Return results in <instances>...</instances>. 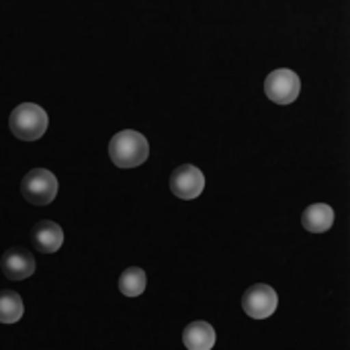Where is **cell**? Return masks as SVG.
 Returning a JSON list of instances; mask_svg holds the SVG:
<instances>
[{
	"label": "cell",
	"mask_w": 350,
	"mask_h": 350,
	"mask_svg": "<svg viewBox=\"0 0 350 350\" xmlns=\"http://www.w3.org/2000/svg\"><path fill=\"white\" fill-rule=\"evenodd\" d=\"M183 345L187 350H211L215 347V330L207 322H191L183 330Z\"/></svg>",
	"instance_id": "30bf717a"
},
{
	"label": "cell",
	"mask_w": 350,
	"mask_h": 350,
	"mask_svg": "<svg viewBox=\"0 0 350 350\" xmlns=\"http://www.w3.org/2000/svg\"><path fill=\"white\" fill-rule=\"evenodd\" d=\"M277 306H279L277 291L267 283H256L248 287L242 297V310L252 320H267L277 312Z\"/></svg>",
	"instance_id": "5b68a950"
},
{
	"label": "cell",
	"mask_w": 350,
	"mask_h": 350,
	"mask_svg": "<svg viewBox=\"0 0 350 350\" xmlns=\"http://www.w3.org/2000/svg\"><path fill=\"white\" fill-rule=\"evenodd\" d=\"M47 125H49L47 113L43 111V107L35 103L18 105L8 117V127L12 135L23 142H37L47 131Z\"/></svg>",
	"instance_id": "7a4b0ae2"
},
{
	"label": "cell",
	"mask_w": 350,
	"mask_h": 350,
	"mask_svg": "<svg viewBox=\"0 0 350 350\" xmlns=\"http://www.w3.org/2000/svg\"><path fill=\"white\" fill-rule=\"evenodd\" d=\"M31 244L35 246V250L43 254L57 252L64 244V232L55 221L49 219L37 221L31 230Z\"/></svg>",
	"instance_id": "ba28073f"
},
{
	"label": "cell",
	"mask_w": 350,
	"mask_h": 350,
	"mask_svg": "<svg viewBox=\"0 0 350 350\" xmlns=\"http://www.w3.org/2000/svg\"><path fill=\"white\" fill-rule=\"evenodd\" d=\"M25 314V304L14 291H0V324H16Z\"/></svg>",
	"instance_id": "8fae6325"
},
{
	"label": "cell",
	"mask_w": 350,
	"mask_h": 350,
	"mask_svg": "<svg viewBox=\"0 0 350 350\" xmlns=\"http://www.w3.org/2000/svg\"><path fill=\"white\" fill-rule=\"evenodd\" d=\"M334 224V209L326 203H314L301 213V226L312 234H324Z\"/></svg>",
	"instance_id": "9c48e42d"
},
{
	"label": "cell",
	"mask_w": 350,
	"mask_h": 350,
	"mask_svg": "<svg viewBox=\"0 0 350 350\" xmlns=\"http://www.w3.org/2000/svg\"><path fill=\"white\" fill-rule=\"evenodd\" d=\"M299 92H301V80H299L297 72H293L289 68L273 70L265 78V94L277 105L295 103Z\"/></svg>",
	"instance_id": "277c9868"
},
{
	"label": "cell",
	"mask_w": 350,
	"mask_h": 350,
	"mask_svg": "<svg viewBox=\"0 0 350 350\" xmlns=\"http://www.w3.org/2000/svg\"><path fill=\"white\" fill-rule=\"evenodd\" d=\"M146 273L139 267H129L119 277V291L125 297H137L146 291Z\"/></svg>",
	"instance_id": "7c38bea8"
},
{
	"label": "cell",
	"mask_w": 350,
	"mask_h": 350,
	"mask_svg": "<svg viewBox=\"0 0 350 350\" xmlns=\"http://www.w3.org/2000/svg\"><path fill=\"white\" fill-rule=\"evenodd\" d=\"M0 269H2L6 279L23 281V279H29L35 273V258H33V254L29 250H25L21 246H14V248H8L2 254Z\"/></svg>",
	"instance_id": "52a82bcc"
},
{
	"label": "cell",
	"mask_w": 350,
	"mask_h": 350,
	"mask_svg": "<svg viewBox=\"0 0 350 350\" xmlns=\"http://www.w3.org/2000/svg\"><path fill=\"white\" fill-rule=\"evenodd\" d=\"M168 185H170V191L174 197H178L183 201H193L205 189V174L193 164H180L170 174Z\"/></svg>",
	"instance_id": "8992f818"
},
{
	"label": "cell",
	"mask_w": 350,
	"mask_h": 350,
	"mask_svg": "<svg viewBox=\"0 0 350 350\" xmlns=\"http://www.w3.org/2000/svg\"><path fill=\"white\" fill-rule=\"evenodd\" d=\"M57 178L53 172L45 168H33L23 176L21 193L31 205H49L57 195Z\"/></svg>",
	"instance_id": "3957f363"
},
{
	"label": "cell",
	"mask_w": 350,
	"mask_h": 350,
	"mask_svg": "<svg viewBox=\"0 0 350 350\" xmlns=\"http://www.w3.org/2000/svg\"><path fill=\"white\" fill-rule=\"evenodd\" d=\"M109 156L117 168H137L150 156L148 139L135 129H123L109 142Z\"/></svg>",
	"instance_id": "6da1fadb"
}]
</instances>
